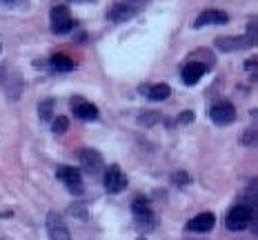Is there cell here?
<instances>
[{
  "mask_svg": "<svg viewBox=\"0 0 258 240\" xmlns=\"http://www.w3.org/2000/svg\"><path fill=\"white\" fill-rule=\"evenodd\" d=\"M205 76V67H201L198 62H189L187 60V65L180 69V78L185 85H196L201 83V78Z\"/></svg>",
  "mask_w": 258,
  "mask_h": 240,
  "instance_id": "obj_12",
  "label": "cell"
},
{
  "mask_svg": "<svg viewBox=\"0 0 258 240\" xmlns=\"http://www.w3.org/2000/svg\"><path fill=\"white\" fill-rule=\"evenodd\" d=\"M58 178L64 183L72 194H83V178H80V172L76 167H60L58 169Z\"/></svg>",
  "mask_w": 258,
  "mask_h": 240,
  "instance_id": "obj_9",
  "label": "cell"
},
{
  "mask_svg": "<svg viewBox=\"0 0 258 240\" xmlns=\"http://www.w3.org/2000/svg\"><path fill=\"white\" fill-rule=\"evenodd\" d=\"M178 122L180 125H189V122H194V111H189V109L182 111V114L178 116Z\"/></svg>",
  "mask_w": 258,
  "mask_h": 240,
  "instance_id": "obj_26",
  "label": "cell"
},
{
  "mask_svg": "<svg viewBox=\"0 0 258 240\" xmlns=\"http://www.w3.org/2000/svg\"><path fill=\"white\" fill-rule=\"evenodd\" d=\"M47 233H49V240H72V233L64 227V220L58 211L47 213Z\"/></svg>",
  "mask_w": 258,
  "mask_h": 240,
  "instance_id": "obj_6",
  "label": "cell"
},
{
  "mask_svg": "<svg viewBox=\"0 0 258 240\" xmlns=\"http://www.w3.org/2000/svg\"><path fill=\"white\" fill-rule=\"evenodd\" d=\"M51 25H58V23H64V20H72V16H69V9L67 5H56V7L51 9Z\"/></svg>",
  "mask_w": 258,
  "mask_h": 240,
  "instance_id": "obj_18",
  "label": "cell"
},
{
  "mask_svg": "<svg viewBox=\"0 0 258 240\" xmlns=\"http://www.w3.org/2000/svg\"><path fill=\"white\" fill-rule=\"evenodd\" d=\"M171 180H174V183L176 185H187V183H189V176H187L185 172H176V174H171Z\"/></svg>",
  "mask_w": 258,
  "mask_h": 240,
  "instance_id": "obj_24",
  "label": "cell"
},
{
  "mask_svg": "<svg viewBox=\"0 0 258 240\" xmlns=\"http://www.w3.org/2000/svg\"><path fill=\"white\" fill-rule=\"evenodd\" d=\"M158 120V114H147V116H141V122L143 125H152V122Z\"/></svg>",
  "mask_w": 258,
  "mask_h": 240,
  "instance_id": "obj_27",
  "label": "cell"
},
{
  "mask_svg": "<svg viewBox=\"0 0 258 240\" xmlns=\"http://www.w3.org/2000/svg\"><path fill=\"white\" fill-rule=\"evenodd\" d=\"M240 205H247L254 211H258V178H251L249 183H247L243 198H240Z\"/></svg>",
  "mask_w": 258,
  "mask_h": 240,
  "instance_id": "obj_14",
  "label": "cell"
},
{
  "mask_svg": "<svg viewBox=\"0 0 258 240\" xmlns=\"http://www.w3.org/2000/svg\"><path fill=\"white\" fill-rule=\"evenodd\" d=\"M49 67L58 73H64V71H72V69L76 67V62H74L67 53H56V56L49 58Z\"/></svg>",
  "mask_w": 258,
  "mask_h": 240,
  "instance_id": "obj_16",
  "label": "cell"
},
{
  "mask_svg": "<svg viewBox=\"0 0 258 240\" xmlns=\"http://www.w3.org/2000/svg\"><path fill=\"white\" fill-rule=\"evenodd\" d=\"M249 229H251V233H254V236H258V216L254 218V222H251Z\"/></svg>",
  "mask_w": 258,
  "mask_h": 240,
  "instance_id": "obj_28",
  "label": "cell"
},
{
  "mask_svg": "<svg viewBox=\"0 0 258 240\" xmlns=\"http://www.w3.org/2000/svg\"><path fill=\"white\" fill-rule=\"evenodd\" d=\"M187 58H189V62H198L201 67H205V71L216 65V58H214V53L209 49H194Z\"/></svg>",
  "mask_w": 258,
  "mask_h": 240,
  "instance_id": "obj_15",
  "label": "cell"
},
{
  "mask_svg": "<svg viewBox=\"0 0 258 240\" xmlns=\"http://www.w3.org/2000/svg\"><path fill=\"white\" fill-rule=\"evenodd\" d=\"M53 34H67L69 29H74V20H64V23H58V25H51Z\"/></svg>",
  "mask_w": 258,
  "mask_h": 240,
  "instance_id": "obj_23",
  "label": "cell"
},
{
  "mask_svg": "<svg viewBox=\"0 0 258 240\" xmlns=\"http://www.w3.org/2000/svg\"><path fill=\"white\" fill-rule=\"evenodd\" d=\"M132 211H134V216H136V222L143 229H152L156 225L154 211H152V207H149V200L145 198V196H136V198H134Z\"/></svg>",
  "mask_w": 258,
  "mask_h": 240,
  "instance_id": "obj_3",
  "label": "cell"
},
{
  "mask_svg": "<svg viewBox=\"0 0 258 240\" xmlns=\"http://www.w3.org/2000/svg\"><path fill=\"white\" fill-rule=\"evenodd\" d=\"M214 227H216V216L212 211L198 213L196 218H191L187 222V231H191V233H209Z\"/></svg>",
  "mask_w": 258,
  "mask_h": 240,
  "instance_id": "obj_8",
  "label": "cell"
},
{
  "mask_svg": "<svg viewBox=\"0 0 258 240\" xmlns=\"http://www.w3.org/2000/svg\"><path fill=\"white\" fill-rule=\"evenodd\" d=\"M245 71L251 73V78H258V56H251L249 60H245Z\"/></svg>",
  "mask_w": 258,
  "mask_h": 240,
  "instance_id": "obj_21",
  "label": "cell"
},
{
  "mask_svg": "<svg viewBox=\"0 0 258 240\" xmlns=\"http://www.w3.org/2000/svg\"><path fill=\"white\" fill-rule=\"evenodd\" d=\"M69 213H74L78 220L87 218V209H85V207H80V205H72V207H69Z\"/></svg>",
  "mask_w": 258,
  "mask_h": 240,
  "instance_id": "obj_25",
  "label": "cell"
},
{
  "mask_svg": "<svg viewBox=\"0 0 258 240\" xmlns=\"http://www.w3.org/2000/svg\"><path fill=\"white\" fill-rule=\"evenodd\" d=\"M169 94H171V87L167 83H158V85L147 87V98L149 100H167Z\"/></svg>",
  "mask_w": 258,
  "mask_h": 240,
  "instance_id": "obj_17",
  "label": "cell"
},
{
  "mask_svg": "<svg viewBox=\"0 0 258 240\" xmlns=\"http://www.w3.org/2000/svg\"><path fill=\"white\" fill-rule=\"evenodd\" d=\"M74 116L78 120H85V122H91L98 118V109H96L94 103H87L83 98H74Z\"/></svg>",
  "mask_w": 258,
  "mask_h": 240,
  "instance_id": "obj_11",
  "label": "cell"
},
{
  "mask_svg": "<svg viewBox=\"0 0 258 240\" xmlns=\"http://www.w3.org/2000/svg\"><path fill=\"white\" fill-rule=\"evenodd\" d=\"M76 158H78V163L83 165L85 172H89V174H98L100 167H103V156H100L96 149H89V147L80 149L76 153Z\"/></svg>",
  "mask_w": 258,
  "mask_h": 240,
  "instance_id": "obj_7",
  "label": "cell"
},
{
  "mask_svg": "<svg viewBox=\"0 0 258 240\" xmlns=\"http://www.w3.org/2000/svg\"><path fill=\"white\" fill-rule=\"evenodd\" d=\"M254 114H256V116H258V109H256V111H254Z\"/></svg>",
  "mask_w": 258,
  "mask_h": 240,
  "instance_id": "obj_30",
  "label": "cell"
},
{
  "mask_svg": "<svg viewBox=\"0 0 258 240\" xmlns=\"http://www.w3.org/2000/svg\"><path fill=\"white\" fill-rule=\"evenodd\" d=\"M127 3H134V5H141V3H145V0H127Z\"/></svg>",
  "mask_w": 258,
  "mask_h": 240,
  "instance_id": "obj_29",
  "label": "cell"
},
{
  "mask_svg": "<svg viewBox=\"0 0 258 240\" xmlns=\"http://www.w3.org/2000/svg\"><path fill=\"white\" fill-rule=\"evenodd\" d=\"M258 45V25L251 23L245 36H220L216 38V49L220 51H240V49H251Z\"/></svg>",
  "mask_w": 258,
  "mask_h": 240,
  "instance_id": "obj_1",
  "label": "cell"
},
{
  "mask_svg": "<svg viewBox=\"0 0 258 240\" xmlns=\"http://www.w3.org/2000/svg\"><path fill=\"white\" fill-rule=\"evenodd\" d=\"M105 189L109 194H120L127 189V174L122 172L118 165H111L105 174Z\"/></svg>",
  "mask_w": 258,
  "mask_h": 240,
  "instance_id": "obj_5",
  "label": "cell"
},
{
  "mask_svg": "<svg viewBox=\"0 0 258 240\" xmlns=\"http://www.w3.org/2000/svg\"><path fill=\"white\" fill-rule=\"evenodd\" d=\"M51 129H53V133H64L69 129V120H67V116H58V118H53V125H51Z\"/></svg>",
  "mask_w": 258,
  "mask_h": 240,
  "instance_id": "obj_20",
  "label": "cell"
},
{
  "mask_svg": "<svg viewBox=\"0 0 258 240\" xmlns=\"http://www.w3.org/2000/svg\"><path fill=\"white\" fill-rule=\"evenodd\" d=\"M240 142L245 147H258V125H251L249 129H245V133L240 136Z\"/></svg>",
  "mask_w": 258,
  "mask_h": 240,
  "instance_id": "obj_19",
  "label": "cell"
},
{
  "mask_svg": "<svg viewBox=\"0 0 258 240\" xmlns=\"http://www.w3.org/2000/svg\"><path fill=\"white\" fill-rule=\"evenodd\" d=\"M138 240H145V238H138Z\"/></svg>",
  "mask_w": 258,
  "mask_h": 240,
  "instance_id": "obj_31",
  "label": "cell"
},
{
  "mask_svg": "<svg viewBox=\"0 0 258 240\" xmlns=\"http://www.w3.org/2000/svg\"><path fill=\"white\" fill-rule=\"evenodd\" d=\"M207 114L212 118V122H216V125H232L236 120V107L229 100H218V103H214L209 107Z\"/></svg>",
  "mask_w": 258,
  "mask_h": 240,
  "instance_id": "obj_4",
  "label": "cell"
},
{
  "mask_svg": "<svg viewBox=\"0 0 258 240\" xmlns=\"http://www.w3.org/2000/svg\"><path fill=\"white\" fill-rule=\"evenodd\" d=\"M51 111H53V100H42V103H40V118L42 120H49L51 118Z\"/></svg>",
  "mask_w": 258,
  "mask_h": 240,
  "instance_id": "obj_22",
  "label": "cell"
},
{
  "mask_svg": "<svg viewBox=\"0 0 258 240\" xmlns=\"http://www.w3.org/2000/svg\"><path fill=\"white\" fill-rule=\"evenodd\" d=\"M136 14V9L132 7V5H125V3H116L109 7V20L111 23H125V20H129L132 16Z\"/></svg>",
  "mask_w": 258,
  "mask_h": 240,
  "instance_id": "obj_13",
  "label": "cell"
},
{
  "mask_svg": "<svg viewBox=\"0 0 258 240\" xmlns=\"http://www.w3.org/2000/svg\"><path fill=\"white\" fill-rule=\"evenodd\" d=\"M227 23H229V16L225 12H220V9H205V12L198 14L194 27L201 29V27H205V25H227Z\"/></svg>",
  "mask_w": 258,
  "mask_h": 240,
  "instance_id": "obj_10",
  "label": "cell"
},
{
  "mask_svg": "<svg viewBox=\"0 0 258 240\" xmlns=\"http://www.w3.org/2000/svg\"><path fill=\"white\" fill-rule=\"evenodd\" d=\"M256 218V211L247 205H236L227 211V218H225V227L229 231H245V229L251 227Z\"/></svg>",
  "mask_w": 258,
  "mask_h": 240,
  "instance_id": "obj_2",
  "label": "cell"
}]
</instances>
